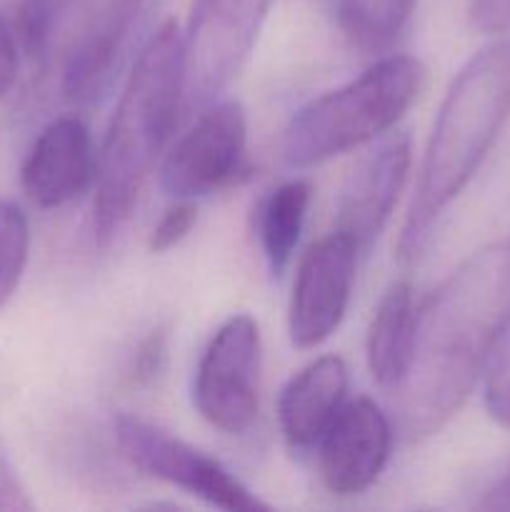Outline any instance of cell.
<instances>
[{
  "mask_svg": "<svg viewBox=\"0 0 510 512\" xmlns=\"http://www.w3.org/2000/svg\"><path fill=\"white\" fill-rule=\"evenodd\" d=\"M510 330V238L458 265L418 313L408 375L393 390L408 440L428 438L465 405Z\"/></svg>",
  "mask_w": 510,
  "mask_h": 512,
  "instance_id": "obj_1",
  "label": "cell"
},
{
  "mask_svg": "<svg viewBox=\"0 0 510 512\" xmlns=\"http://www.w3.org/2000/svg\"><path fill=\"white\" fill-rule=\"evenodd\" d=\"M510 118V38L495 40L455 73L433 123L418 188L400 233V260L428 245L443 210L468 188Z\"/></svg>",
  "mask_w": 510,
  "mask_h": 512,
  "instance_id": "obj_2",
  "label": "cell"
},
{
  "mask_svg": "<svg viewBox=\"0 0 510 512\" xmlns=\"http://www.w3.org/2000/svg\"><path fill=\"white\" fill-rule=\"evenodd\" d=\"M183 35L175 20L150 33L128 73L95 168L93 230L108 245L133 213L183 108Z\"/></svg>",
  "mask_w": 510,
  "mask_h": 512,
  "instance_id": "obj_3",
  "label": "cell"
},
{
  "mask_svg": "<svg viewBox=\"0 0 510 512\" xmlns=\"http://www.w3.org/2000/svg\"><path fill=\"white\" fill-rule=\"evenodd\" d=\"M158 0H23L18 35L40 70H58L75 105L100 103L150 38Z\"/></svg>",
  "mask_w": 510,
  "mask_h": 512,
  "instance_id": "obj_4",
  "label": "cell"
},
{
  "mask_svg": "<svg viewBox=\"0 0 510 512\" xmlns=\"http://www.w3.org/2000/svg\"><path fill=\"white\" fill-rule=\"evenodd\" d=\"M428 68L413 55H388L350 83L310 100L285 128L290 168H313L388 133L423 95Z\"/></svg>",
  "mask_w": 510,
  "mask_h": 512,
  "instance_id": "obj_5",
  "label": "cell"
},
{
  "mask_svg": "<svg viewBox=\"0 0 510 512\" xmlns=\"http://www.w3.org/2000/svg\"><path fill=\"white\" fill-rule=\"evenodd\" d=\"M273 0H193L183 38V108L203 110L230 88L268 20Z\"/></svg>",
  "mask_w": 510,
  "mask_h": 512,
  "instance_id": "obj_6",
  "label": "cell"
},
{
  "mask_svg": "<svg viewBox=\"0 0 510 512\" xmlns=\"http://www.w3.org/2000/svg\"><path fill=\"white\" fill-rule=\"evenodd\" d=\"M115 440L133 468L228 512L270 510L220 460L138 415H115Z\"/></svg>",
  "mask_w": 510,
  "mask_h": 512,
  "instance_id": "obj_7",
  "label": "cell"
},
{
  "mask_svg": "<svg viewBox=\"0 0 510 512\" xmlns=\"http://www.w3.org/2000/svg\"><path fill=\"white\" fill-rule=\"evenodd\" d=\"M260 328L248 313L230 315L200 355L193 403L225 435L248 433L260 408Z\"/></svg>",
  "mask_w": 510,
  "mask_h": 512,
  "instance_id": "obj_8",
  "label": "cell"
},
{
  "mask_svg": "<svg viewBox=\"0 0 510 512\" xmlns=\"http://www.w3.org/2000/svg\"><path fill=\"white\" fill-rule=\"evenodd\" d=\"M248 115L238 100L205 105L160 168V188L175 200H195L233 183L245 168Z\"/></svg>",
  "mask_w": 510,
  "mask_h": 512,
  "instance_id": "obj_9",
  "label": "cell"
},
{
  "mask_svg": "<svg viewBox=\"0 0 510 512\" xmlns=\"http://www.w3.org/2000/svg\"><path fill=\"white\" fill-rule=\"evenodd\" d=\"M358 245L343 233H330L300 260L288 308L290 343L318 348L343 323L355 283Z\"/></svg>",
  "mask_w": 510,
  "mask_h": 512,
  "instance_id": "obj_10",
  "label": "cell"
},
{
  "mask_svg": "<svg viewBox=\"0 0 510 512\" xmlns=\"http://www.w3.org/2000/svg\"><path fill=\"white\" fill-rule=\"evenodd\" d=\"M318 448L325 488L338 498H350L368 490L385 470L393 428L375 400L355 398L343 403Z\"/></svg>",
  "mask_w": 510,
  "mask_h": 512,
  "instance_id": "obj_11",
  "label": "cell"
},
{
  "mask_svg": "<svg viewBox=\"0 0 510 512\" xmlns=\"http://www.w3.org/2000/svg\"><path fill=\"white\" fill-rule=\"evenodd\" d=\"M410 170V138L400 130L385 135L350 173L338 200L335 230L365 250L388 223Z\"/></svg>",
  "mask_w": 510,
  "mask_h": 512,
  "instance_id": "obj_12",
  "label": "cell"
},
{
  "mask_svg": "<svg viewBox=\"0 0 510 512\" xmlns=\"http://www.w3.org/2000/svg\"><path fill=\"white\" fill-rule=\"evenodd\" d=\"M98 155L83 120L58 118L35 138L23 170V193L38 208H60L95 183Z\"/></svg>",
  "mask_w": 510,
  "mask_h": 512,
  "instance_id": "obj_13",
  "label": "cell"
},
{
  "mask_svg": "<svg viewBox=\"0 0 510 512\" xmlns=\"http://www.w3.org/2000/svg\"><path fill=\"white\" fill-rule=\"evenodd\" d=\"M348 393V365L338 355H323L285 383L278 398V425L293 450H308L323 433Z\"/></svg>",
  "mask_w": 510,
  "mask_h": 512,
  "instance_id": "obj_14",
  "label": "cell"
},
{
  "mask_svg": "<svg viewBox=\"0 0 510 512\" xmlns=\"http://www.w3.org/2000/svg\"><path fill=\"white\" fill-rule=\"evenodd\" d=\"M418 310L413 303V288L408 283L390 285L380 298L365 340V358L375 383L395 390L408 375L415 350Z\"/></svg>",
  "mask_w": 510,
  "mask_h": 512,
  "instance_id": "obj_15",
  "label": "cell"
},
{
  "mask_svg": "<svg viewBox=\"0 0 510 512\" xmlns=\"http://www.w3.org/2000/svg\"><path fill=\"white\" fill-rule=\"evenodd\" d=\"M313 203V185L308 180H288L263 198L258 208V238L270 273L283 275L295 253L305 215Z\"/></svg>",
  "mask_w": 510,
  "mask_h": 512,
  "instance_id": "obj_16",
  "label": "cell"
},
{
  "mask_svg": "<svg viewBox=\"0 0 510 512\" xmlns=\"http://www.w3.org/2000/svg\"><path fill=\"white\" fill-rule=\"evenodd\" d=\"M418 0H333V18L350 48L388 53L408 30Z\"/></svg>",
  "mask_w": 510,
  "mask_h": 512,
  "instance_id": "obj_17",
  "label": "cell"
},
{
  "mask_svg": "<svg viewBox=\"0 0 510 512\" xmlns=\"http://www.w3.org/2000/svg\"><path fill=\"white\" fill-rule=\"evenodd\" d=\"M30 250V225L23 208L0 198V310L13 300L23 280Z\"/></svg>",
  "mask_w": 510,
  "mask_h": 512,
  "instance_id": "obj_18",
  "label": "cell"
},
{
  "mask_svg": "<svg viewBox=\"0 0 510 512\" xmlns=\"http://www.w3.org/2000/svg\"><path fill=\"white\" fill-rule=\"evenodd\" d=\"M485 408L495 423L510 430V330L485 368Z\"/></svg>",
  "mask_w": 510,
  "mask_h": 512,
  "instance_id": "obj_19",
  "label": "cell"
},
{
  "mask_svg": "<svg viewBox=\"0 0 510 512\" xmlns=\"http://www.w3.org/2000/svg\"><path fill=\"white\" fill-rule=\"evenodd\" d=\"M195 223H198V208H195L193 200H178L173 208L165 210V215L150 233V253H168L170 248H175V245L188 238Z\"/></svg>",
  "mask_w": 510,
  "mask_h": 512,
  "instance_id": "obj_20",
  "label": "cell"
},
{
  "mask_svg": "<svg viewBox=\"0 0 510 512\" xmlns=\"http://www.w3.org/2000/svg\"><path fill=\"white\" fill-rule=\"evenodd\" d=\"M165 360H168V338L163 330H153L130 360V380L135 385L155 383L163 375Z\"/></svg>",
  "mask_w": 510,
  "mask_h": 512,
  "instance_id": "obj_21",
  "label": "cell"
},
{
  "mask_svg": "<svg viewBox=\"0 0 510 512\" xmlns=\"http://www.w3.org/2000/svg\"><path fill=\"white\" fill-rule=\"evenodd\" d=\"M468 25L480 35H508L510 0H470Z\"/></svg>",
  "mask_w": 510,
  "mask_h": 512,
  "instance_id": "obj_22",
  "label": "cell"
},
{
  "mask_svg": "<svg viewBox=\"0 0 510 512\" xmlns=\"http://www.w3.org/2000/svg\"><path fill=\"white\" fill-rule=\"evenodd\" d=\"M35 503L30 500L28 490L15 475L13 465L0 455V512H30Z\"/></svg>",
  "mask_w": 510,
  "mask_h": 512,
  "instance_id": "obj_23",
  "label": "cell"
},
{
  "mask_svg": "<svg viewBox=\"0 0 510 512\" xmlns=\"http://www.w3.org/2000/svg\"><path fill=\"white\" fill-rule=\"evenodd\" d=\"M18 78V40L13 28L0 18V98L10 93Z\"/></svg>",
  "mask_w": 510,
  "mask_h": 512,
  "instance_id": "obj_24",
  "label": "cell"
},
{
  "mask_svg": "<svg viewBox=\"0 0 510 512\" xmlns=\"http://www.w3.org/2000/svg\"><path fill=\"white\" fill-rule=\"evenodd\" d=\"M478 508L483 510H510V470L503 478L495 480V485L490 490H485L483 500L478 503Z\"/></svg>",
  "mask_w": 510,
  "mask_h": 512,
  "instance_id": "obj_25",
  "label": "cell"
}]
</instances>
